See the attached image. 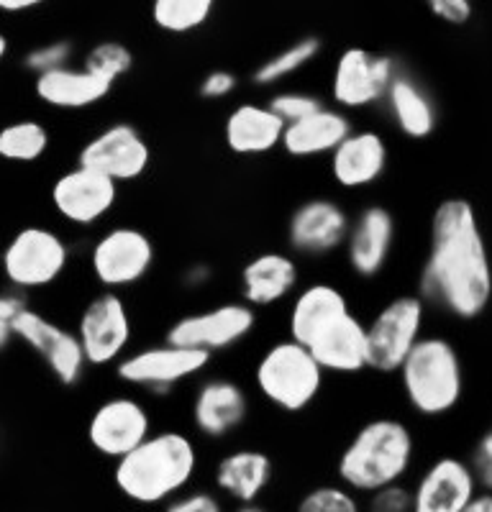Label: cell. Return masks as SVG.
I'll use <instances>...</instances> for the list:
<instances>
[{
  "mask_svg": "<svg viewBox=\"0 0 492 512\" xmlns=\"http://www.w3.org/2000/svg\"><path fill=\"white\" fill-rule=\"evenodd\" d=\"M8 54H11V39H8L6 31L0 29V64L6 62Z\"/></svg>",
  "mask_w": 492,
  "mask_h": 512,
  "instance_id": "7dc6e473",
  "label": "cell"
},
{
  "mask_svg": "<svg viewBox=\"0 0 492 512\" xmlns=\"http://www.w3.org/2000/svg\"><path fill=\"white\" fill-rule=\"evenodd\" d=\"M464 459H467L469 469L475 474L477 487L492 492V423L475 438V443L469 446V454Z\"/></svg>",
  "mask_w": 492,
  "mask_h": 512,
  "instance_id": "f35d334b",
  "label": "cell"
},
{
  "mask_svg": "<svg viewBox=\"0 0 492 512\" xmlns=\"http://www.w3.org/2000/svg\"><path fill=\"white\" fill-rule=\"evenodd\" d=\"M77 164L111 177L118 185L136 182L152 167V146L134 123H108L77 152Z\"/></svg>",
  "mask_w": 492,
  "mask_h": 512,
  "instance_id": "e0dca14e",
  "label": "cell"
},
{
  "mask_svg": "<svg viewBox=\"0 0 492 512\" xmlns=\"http://www.w3.org/2000/svg\"><path fill=\"white\" fill-rule=\"evenodd\" d=\"M257 323L259 310L241 300H229V303H218L175 318L164 331V341L216 356L252 338Z\"/></svg>",
  "mask_w": 492,
  "mask_h": 512,
  "instance_id": "7c38bea8",
  "label": "cell"
},
{
  "mask_svg": "<svg viewBox=\"0 0 492 512\" xmlns=\"http://www.w3.org/2000/svg\"><path fill=\"white\" fill-rule=\"evenodd\" d=\"M157 264V244L144 228L118 223L100 231L88 249L90 277L100 290L126 292L147 280Z\"/></svg>",
  "mask_w": 492,
  "mask_h": 512,
  "instance_id": "52a82bcc",
  "label": "cell"
},
{
  "mask_svg": "<svg viewBox=\"0 0 492 512\" xmlns=\"http://www.w3.org/2000/svg\"><path fill=\"white\" fill-rule=\"evenodd\" d=\"M382 108L393 121L395 131L410 141H426L439 128V105L434 95L423 88L416 75L400 67L387 88Z\"/></svg>",
  "mask_w": 492,
  "mask_h": 512,
  "instance_id": "484cf974",
  "label": "cell"
},
{
  "mask_svg": "<svg viewBox=\"0 0 492 512\" xmlns=\"http://www.w3.org/2000/svg\"><path fill=\"white\" fill-rule=\"evenodd\" d=\"M75 333L90 369L116 367L134 344V315L121 292L100 290L77 313Z\"/></svg>",
  "mask_w": 492,
  "mask_h": 512,
  "instance_id": "9c48e42d",
  "label": "cell"
},
{
  "mask_svg": "<svg viewBox=\"0 0 492 512\" xmlns=\"http://www.w3.org/2000/svg\"><path fill=\"white\" fill-rule=\"evenodd\" d=\"M239 90V75L231 70H211L205 72L203 80L198 85V95L203 100H211V103H218V100H229L231 95Z\"/></svg>",
  "mask_w": 492,
  "mask_h": 512,
  "instance_id": "60d3db41",
  "label": "cell"
},
{
  "mask_svg": "<svg viewBox=\"0 0 492 512\" xmlns=\"http://www.w3.org/2000/svg\"><path fill=\"white\" fill-rule=\"evenodd\" d=\"M431 16L449 26H467L475 16V6L472 0H423Z\"/></svg>",
  "mask_w": 492,
  "mask_h": 512,
  "instance_id": "b9f144b4",
  "label": "cell"
},
{
  "mask_svg": "<svg viewBox=\"0 0 492 512\" xmlns=\"http://www.w3.org/2000/svg\"><path fill=\"white\" fill-rule=\"evenodd\" d=\"M229 512H277V510H272V507L264 505V502H246V505H234Z\"/></svg>",
  "mask_w": 492,
  "mask_h": 512,
  "instance_id": "bcb514c9",
  "label": "cell"
},
{
  "mask_svg": "<svg viewBox=\"0 0 492 512\" xmlns=\"http://www.w3.org/2000/svg\"><path fill=\"white\" fill-rule=\"evenodd\" d=\"M303 285L298 256L290 251L267 249L246 259L239 272V300L254 310H270L290 303Z\"/></svg>",
  "mask_w": 492,
  "mask_h": 512,
  "instance_id": "44dd1931",
  "label": "cell"
},
{
  "mask_svg": "<svg viewBox=\"0 0 492 512\" xmlns=\"http://www.w3.org/2000/svg\"><path fill=\"white\" fill-rule=\"evenodd\" d=\"M72 264V244L62 231L29 223L11 233L0 249V277L21 295L52 290Z\"/></svg>",
  "mask_w": 492,
  "mask_h": 512,
  "instance_id": "8992f818",
  "label": "cell"
},
{
  "mask_svg": "<svg viewBox=\"0 0 492 512\" xmlns=\"http://www.w3.org/2000/svg\"><path fill=\"white\" fill-rule=\"evenodd\" d=\"M72 59H75V44L70 39H49L31 47L21 59V64H24L26 72L36 77L67 67V64H72Z\"/></svg>",
  "mask_w": 492,
  "mask_h": 512,
  "instance_id": "d590c367",
  "label": "cell"
},
{
  "mask_svg": "<svg viewBox=\"0 0 492 512\" xmlns=\"http://www.w3.org/2000/svg\"><path fill=\"white\" fill-rule=\"evenodd\" d=\"M293 512H364V502L357 492L334 479L303 489L295 500Z\"/></svg>",
  "mask_w": 492,
  "mask_h": 512,
  "instance_id": "d6a6232c",
  "label": "cell"
},
{
  "mask_svg": "<svg viewBox=\"0 0 492 512\" xmlns=\"http://www.w3.org/2000/svg\"><path fill=\"white\" fill-rule=\"evenodd\" d=\"M203 454L195 436L180 428L152 431L134 451L113 461V489L129 505L162 507L195 484Z\"/></svg>",
  "mask_w": 492,
  "mask_h": 512,
  "instance_id": "7a4b0ae2",
  "label": "cell"
},
{
  "mask_svg": "<svg viewBox=\"0 0 492 512\" xmlns=\"http://www.w3.org/2000/svg\"><path fill=\"white\" fill-rule=\"evenodd\" d=\"M349 310H352L349 295L334 282L316 280L300 285L287 303V336L295 338L298 344H305L328 320L339 318Z\"/></svg>",
  "mask_w": 492,
  "mask_h": 512,
  "instance_id": "f1b7e54d",
  "label": "cell"
},
{
  "mask_svg": "<svg viewBox=\"0 0 492 512\" xmlns=\"http://www.w3.org/2000/svg\"><path fill=\"white\" fill-rule=\"evenodd\" d=\"M390 167V144L375 128H357L328 157V175L339 190L375 187Z\"/></svg>",
  "mask_w": 492,
  "mask_h": 512,
  "instance_id": "603a6c76",
  "label": "cell"
},
{
  "mask_svg": "<svg viewBox=\"0 0 492 512\" xmlns=\"http://www.w3.org/2000/svg\"><path fill=\"white\" fill-rule=\"evenodd\" d=\"M395 377L408 410L423 420H441L457 413L467 392L462 351L449 336L436 331L418 338Z\"/></svg>",
  "mask_w": 492,
  "mask_h": 512,
  "instance_id": "277c9868",
  "label": "cell"
},
{
  "mask_svg": "<svg viewBox=\"0 0 492 512\" xmlns=\"http://www.w3.org/2000/svg\"><path fill=\"white\" fill-rule=\"evenodd\" d=\"M47 6V0H0V13L3 16H26V13L39 11Z\"/></svg>",
  "mask_w": 492,
  "mask_h": 512,
  "instance_id": "ee69618b",
  "label": "cell"
},
{
  "mask_svg": "<svg viewBox=\"0 0 492 512\" xmlns=\"http://www.w3.org/2000/svg\"><path fill=\"white\" fill-rule=\"evenodd\" d=\"M29 303V297L21 292L3 290L0 292V354H6L13 344H16V333H13V323L21 308Z\"/></svg>",
  "mask_w": 492,
  "mask_h": 512,
  "instance_id": "ab89813d",
  "label": "cell"
},
{
  "mask_svg": "<svg viewBox=\"0 0 492 512\" xmlns=\"http://www.w3.org/2000/svg\"><path fill=\"white\" fill-rule=\"evenodd\" d=\"M213 282V267L205 262H195L190 267H185V272L180 274L182 290L188 292H200Z\"/></svg>",
  "mask_w": 492,
  "mask_h": 512,
  "instance_id": "7bdbcfd3",
  "label": "cell"
},
{
  "mask_svg": "<svg viewBox=\"0 0 492 512\" xmlns=\"http://www.w3.org/2000/svg\"><path fill=\"white\" fill-rule=\"evenodd\" d=\"M416 295L444 318L472 323L492 303V254L477 208L446 198L431 213Z\"/></svg>",
  "mask_w": 492,
  "mask_h": 512,
  "instance_id": "6da1fadb",
  "label": "cell"
},
{
  "mask_svg": "<svg viewBox=\"0 0 492 512\" xmlns=\"http://www.w3.org/2000/svg\"><path fill=\"white\" fill-rule=\"evenodd\" d=\"M13 333H16V344H24L31 354L39 356L54 382L62 387H77L85 379L90 367L82 354L75 328H67L44 310L26 303L16 315Z\"/></svg>",
  "mask_w": 492,
  "mask_h": 512,
  "instance_id": "8fae6325",
  "label": "cell"
},
{
  "mask_svg": "<svg viewBox=\"0 0 492 512\" xmlns=\"http://www.w3.org/2000/svg\"><path fill=\"white\" fill-rule=\"evenodd\" d=\"M398 246V216L382 203L362 205L352 216L344 259L349 272L362 282L380 280Z\"/></svg>",
  "mask_w": 492,
  "mask_h": 512,
  "instance_id": "ac0fdd59",
  "label": "cell"
},
{
  "mask_svg": "<svg viewBox=\"0 0 492 512\" xmlns=\"http://www.w3.org/2000/svg\"><path fill=\"white\" fill-rule=\"evenodd\" d=\"M364 512H413V495L408 482H395L362 497Z\"/></svg>",
  "mask_w": 492,
  "mask_h": 512,
  "instance_id": "74e56055",
  "label": "cell"
},
{
  "mask_svg": "<svg viewBox=\"0 0 492 512\" xmlns=\"http://www.w3.org/2000/svg\"><path fill=\"white\" fill-rule=\"evenodd\" d=\"M159 512H229V502L213 487H190L164 502Z\"/></svg>",
  "mask_w": 492,
  "mask_h": 512,
  "instance_id": "8d00e7d4",
  "label": "cell"
},
{
  "mask_svg": "<svg viewBox=\"0 0 492 512\" xmlns=\"http://www.w3.org/2000/svg\"><path fill=\"white\" fill-rule=\"evenodd\" d=\"M418 464V436L395 415H375L354 428L334 459V477L359 497L408 482Z\"/></svg>",
  "mask_w": 492,
  "mask_h": 512,
  "instance_id": "3957f363",
  "label": "cell"
},
{
  "mask_svg": "<svg viewBox=\"0 0 492 512\" xmlns=\"http://www.w3.org/2000/svg\"><path fill=\"white\" fill-rule=\"evenodd\" d=\"M400 62L390 54H375L364 47H346L339 52L328 82V100L344 113L377 108L385 100L387 88L398 75Z\"/></svg>",
  "mask_w": 492,
  "mask_h": 512,
  "instance_id": "4fadbf2b",
  "label": "cell"
},
{
  "mask_svg": "<svg viewBox=\"0 0 492 512\" xmlns=\"http://www.w3.org/2000/svg\"><path fill=\"white\" fill-rule=\"evenodd\" d=\"M252 418V397L231 377H205L190 397V425L195 436L221 443L236 436Z\"/></svg>",
  "mask_w": 492,
  "mask_h": 512,
  "instance_id": "d6986e66",
  "label": "cell"
},
{
  "mask_svg": "<svg viewBox=\"0 0 492 512\" xmlns=\"http://www.w3.org/2000/svg\"><path fill=\"white\" fill-rule=\"evenodd\" d=\"M477 492L475 474L459 454L434 456L410 482L413 512H464Z\"/></svg>",
  "mask_w": 492,
  "mask_h": 512,
  "instance_id": "ffe728a7",
  "label": "cell"
},
{
  "mask_svg": "<svg viewBox=\"0 0 492 512\" xmlns=\"http://www.w3.org/2000/svg\"><path fill=\"white\" fill-rule=\"evenodd\" d=\"M352 213L336 198L313 195L293 208L285 223L287 251L298 259L318 262L344 251Z\"/></svg>",
  "mask_w": 492,
  "mask_h": 512,
  "instance_id": "5bb4252c",
  "label": "cell"
},
{
  "mask_svg": "<svg viewBox=\"0 0 492 512\" xmlns=\"http://www.w3.org/2000/svg\"><path fill=\"white\" fill-rule=\"evenodd\" d=\"M303 346L311 351L326 374L357 377V374L369 372L367 320L354 310L328 320Z\"/></svg>",
  "mask_w": 492,
  "mask_h": 512,
  "instance_id": "7402d4cb",
  "label": "cell"
},
{
  "mask_svg": "<svg viewBox=\"0 0 492 512\" xmlns=\"http://www.w3.org/2000/svg\"><path fill=\"white\" fill-rule=\"evenodd\" d=\"M352 131L354 118L328 103L323 105L321 111L313 113V116L285 126L280 149L290 159H300V162L323 157L328 159L336 146L352 134Z\"/></svg>",
  "mask_w": 492,
  "mask_h": 512,
  "instance_id": "83f0119b",
  "label": "cell"
},
{
  "mask_svg": "<svg viewBox=\"0 0 492 512\" xmlns=\"http://www.w3.org/2000/svg\"><path fill=\"white\" fill-rule=\"evenodd\" d=\"M121 185L95 169L72 164L59 172L49 187V205L62 223L72 228H95L116 210Z\"/></svg>",
  "mask_w": 492,
  "mask_h": 512,
  "instance_id": "9a60e30c",
  "label": "cell"
},
{
  "mask_svg": "<svg viewBox=\"0 0 492 512\" xmlns=\"http://www.w3.org/2000/svg\"><path fill=\"white\" fill-rule=\"evenodd\" d=\"M80 64L85 67V70L95 72L98 77L111 82V85H118L123 77L134 70L136 59H134V52H131L123 41L106 39V41H98L95 47H90Z\"/></svg>",
  "mask_w": 492,
  "mask_h": 512,
  "instance_id": "836d02e7",
  "label": "cell"
},
{
  "mask_svg": "<svg viewBox=\"0 0 492 512\" xmlns=\"http://www.w3.org/2000/svg\"><path fill=\"white\" fill-rule=\"evenodd\" d=\"M154 431L152 410L136 395H111L95 405L85 423V441L100 459L118 461Z\"/></svg>",
  "mask_w": 492,
  "mask_h": 512,
  "instance_id": "2e32d148",
  "label": "cell"
},
{
  "mask_svg": "<svg viewBox=\"0 0 492 512\" xmlns=\"http://www.w3.org/2000/svg\"><path fill=\"white\" fill-rule=\"evenodd\" d=\"M211 361L213 356L205 351L162 341V344L129 351L113 369L126 387H134L147 395H170L180 384L203 377Z\"/></svg>",
  "mask_w": 492,
  "mask_h": 512,
  "instance_id": "30bf717a",
  "label": "cell"
},
{
  "mask_svg": "<svg viewBox=\"0 0 492 512\" xmlns=\"http://www.w3.org/2000/svg\"><path fill=\"white\" fill-rule=\"evenodd\" d=\"M267 105H270L272 111L277 113L285 126L295 121H303V118L313 116L316 111H321L323 105H328L326 100L321 98L313 90H303V88H277L275 93L267 98Z\"/></svg>",
  "mask_w": 492,
  "mask_h": 512,
  "instance_id": "e575fe53",
  "label": "cell"
},
{
  "mask_svg": "<svg viewBox=\"0 0 492 512\" xmlns=\"http://www.w3.org/2000/svg\"><path fill=\"white\" fill-rule=\"evenodd\" d=\"M323 52V41L318 36H300L290 41L280 52L270 54L262 64H257L252 72V85L262 90H277L300 72L308 70Z\"/></svg>",
  "mask_w": 492,
  "mask_h": 512,
  "instance_id": "f546056e",
  "label": "cell"
},
{
  "mask_svg": "<svg viewBox=\"0 0 492 512\" xmlns=\"http://www.w3.org/2000/svg\"><path fill=\"white\" fill-rule=\"evenodd\" d=\"M254 392L282 415L311 410L326 387V372L295 338L282 336L264 346L252 369Z\"/></svg>",
  "mask_w": 492,
  "mask_h": 512,
  "instance_id": "5b68a950",
  "label": "cell"
},
{
  "mask_svg": "<svg viewBox=\"0 0 492 512\" xmlns=\"http://www.w3.org/2000/svg\"><path fill=\"white\" fill-rule=\"evenodd\" d=\"M428 313L416 292H400L372 313L367 320L369 372L390 377L400 369L410 349L426 333Z\"/></svg>",
  "mask_w": 492,
  "mask_h": 512,
  "instance_id": "ba28073f",
  "label": "cell"
},
{
  "mask_svg": "<svg viewBox=\"0 0 492 512\" xmlns=\"http://www.w3.org/2000/svg\"><path fill=\"white\" fill-rule=\"evenodd\" d=\"M52 149V131L36 118H18V121L0 126V162L8 164H36Z\"/></svg>",
  "mask_w": 492,
  "mask_h": 512,
  "instance_id": "4dcf8cb0",
  "label": "cell"
},
{
  "mask_svg": "<svg viewBox=\"0 0 492 512\" xmlns=\"http://www.w3.org/2000/svg\"><path fill=\"white\" fill-rule=\"evenodd\" d=\"M277 466L264 448L236 446L221 454L213 464V489L231 505L262 502L275 484Z\"/></svg>",
  "mask_w": 492,
  "mask_h": 512,
  "instance_id": "cb8c5ba5",
  "label": "cell"
},
{
  "mask_svg": "<svg viewBox=\"0 0 492 512\" xmlns=\"http://www.w3.org/2000/svg\"><path fill=\"white\" fill-rule=\"evenodd\" d=\"M221 134L226 149L236 157H267L282 146L285 123L277 118L267 100H244L231 108Z\"/></svg>",
  "mask_w": 492,
  "mask_h": 512,
  "instance_id": "d4e9b609",
  "label": "cell"
},
{
  "mask_svg": "<svg viewBox=\"0 0 492 512\" xmlns=\"http://www.w3.org/2000/svg\"><path fill=\"white\" fill-rule=\"evenodd\" d=\"M116 85L85 70L82 64H67L59 70L34 77V95L52 111H90L111 98Z\"/></svg>",
  "mask_w": 492,
  "mask_h": 512,
  "instance_id": "4316f807",
  "label": "cell"
},
{
  "mask_svg": "<svg viewBox=\"0 0 492 512\" xmlns=\"http://www.w3.org/2000/svg\"><path fill=\"white\" fill-rule=\"evenodd\" d=\"M464 512H492V492L480 489V492L472 497V502L464 507Z\"/></svg>",
  "mask_w": 492,
  "mask_h": 512,
  "instance_id": "f6af8a7d",
  "label": "cell"
},
{
  "mask_svg": "<svg viewBox=\"0 0 492 512\" xmlns=\"http://www.w3.org/2000/svg\"><path fill=\"white\" fill-rule=\"evenodd\" d=\"M218 0H152L149 16L159 31L170 36H190L211 24Z\"/></svg>",
  "mask_w": 492,
  "mask_h": 512,
  "instance_id": "1f68e13d",
  "label": "cell"
}]
</instances>
